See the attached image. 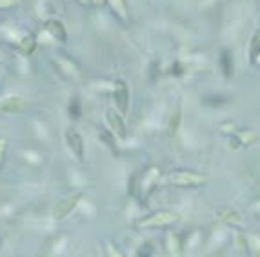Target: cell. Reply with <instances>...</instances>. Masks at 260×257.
Returning <instances> with one entry per match:
<instances>
[{
	"instance_id": "7a4b0ae2",
	"label": "cell",
	"mask_w": 260,
	"mask_h": 257,
	"mask_svg": "<svg viewBox=\"0 0 260 257\" xmlns=\"http://www.w3.org/2000/svg\"><path fill=\"white\" fill-rule=\"evenodd\" d=\"M168 181L171 184H178V186H198V184H204L206 182V177L200 175V173H195V171H173L170 173Z\"/></svg>"
},
{
	"instance_id": "9a60e30c",
	"label": "cell",
	"mask_w": 260,
	"mask_h": 257,
	"mask_svg": "<svg viewBox=\"0 0 260 257\" xmlns=\"http://www.w3.org/2000/svg\"><path fill=\"white\" fill-rule=\"evenodd\" d=\"M220 66H222L224 73L231 77V70H233V60H231V53L229 51H222L220 55Z\"/></svg>"
},
{
	"instance_id": "603a6c76",
	"label": "cell",
	"mask_w": 260,
	"mask_h": 257,
	"mask_svg": "<svg viewBox=\"0 0 260 257\" xmlns=\"http://www.w3.org/2000/svg\"><path fill=\"white\" fill-rule=\"evenodd\" d=\"M5 148H7V140H5L4 137H0V162H2V159H4Z\"/></svg>"
},
{
	"instance_id": "9c48e42d",
	"label": "cell",
	"mask_w": 260,
	"mask_h": 257,
	"mask_svg": "<svg viewBox=\"0 0 260 257\" xmlns=\"http://www.w3.org/2000/svg\"><path fill=\"white\" fill-rule=\"evenodd\" d=\"M217 217L218 219L226 221L229 225H244V217L237 212V210H231V208H222V210H217Z\"/></svg>"
},
{
	"instance_id": "7c38bea8",
	"label": "cell",
	"mask_w": 260,
	"mask_h": 257,
	"mask_svg": "<svg viewBox=\"0 0 260 257\" xmlns=\"http://www.w3.org/2000/svg\"><path fill=\"white\" fill-rule=\"evenodd\" d=\"M180 123H182V108L176 106V110L171 113L170 121H168V133L170 135H175L180 128Z\"/></svg>"
},
{
	"instance_id": "5bb4252c",
	"label": "cell",
	"mask_w": 260,
	"mask_h": 257,
	"mask_svg": "<svg viewBox=\"0 0 260 257\" xmlns=\"http://www.w3.org/2000/svg\"><path fill=\"white\" fill-rule=\"evenodd\" d=\"M260 55V29H257L255 33H253V37H251L250 40V57L251 60L255 62V59Z\"/></svg>"
},
{
	"instance_id": "2e32d148",
	"label": "cell",
	"mask_w": 260,
	"mask_h": 257,
	"mask_svg": "<svg viewBox=\"0 0 260 257\" xmlns=\"http://www.w3.org/2000/svg\"><path fill=\"white\" fill-rule=\"evenodd\" d=\"M168 248L173 257H180V248H178V239L175 234H168Z\"/></svg>"
},
{
	"instance_id": "52a82bcc",
	"label": "cell",
	"mask_w": 260,
	"mask_h": 257,
	"mask_svg": "<svg viewBox=\"0 0 260 257\" xmlns=\"http://www.w3.org/2000/svg\"><path fill=\"white\" fill-rule=\"evenodd\" d=\"M44 29H46V33H48L53 40H57V42H66V40H68V33H66L64 24L60 20H57V18H49V20H46Z\"/></svg>"
},
{
	"instance_id": "cb8c5ba5",
	"label": "cell",
	"mask_w": 260,
	"mask_h": 257,
	"mask_svg": "<svg viewBox=\"0 0 260 257\" xmlns=\"http://www.w3.org/2000/svg\"><path fill=\"white\" fill-rule=\"evenodd\" d=\"M71 115H75V117H79V115H80V112H79V101L71 104Z\"/></svg>"
},
{
	"instance_id": "d4e9b609",
	"label": "cell",
	"mask_w": 260,
	"mask_h": 257,
	"mask_svg": "<svg viewBox=\"0 0 260 257\" xmlns=\"http://www.w3.org/2000/svg\"><path fill=\"white\" fill-rule=\"evenodd\" d=\"M107 2H109V0H93V4H95L96 7H102V5L107 4Z\"/></svg>"
},
{
	"instance_id": "7402d4cb",
	"label": "cell",
	"mask_w": 260,
	"mask_h": 257,
	"mask_svg": "<svg viewBox=\"0 0 260 257\" xmlns=\"http://www.w3.org/2000/svg\"><path fill=\"white\" fill-rule=\"evenodd\" d=\"M107 254H109V257H122V254L118 252V250L113 247L111 243H107Z\"/></svg>"
},
{
	"instance_id": "ba28073f",
	"label": "cell",
	"mask_w": 260,
	"mask_h": 257,
	"mask_svg": "<svg viewBox=\"0 0 260 257\" xmlns=\"http://www.w3.org/2000/svg\"><path fill=\"white\" fill-rule=\"evenodd\" d=\"M26 108V101L22 97H4L0 99V113H18Z\"/></svg>"
},
{
	"instance_id": "8992f818",
	"label": "cell",
	"mask_w": 260,
	"mask_h": 257,
	"mask_svg": "<svg viewBox=\"0 0 260 257\" xmlns=\"http://www.w3.org/2000/svg\"><path fill=\"white\" fill-rule=\"evenodd\" d=\"M113 97H115V104H117L118 112L126 113L128 112V106H129V90H128V84L124 81H117L113 84Z\"/></svg>"
},
{
	"instance_id": "277c9868",
	"label": "cell",
	"mask_w": 260,
	"mask_h": 257,
	"mask_svg": "<svg viewBox=\"0 0 260 257\" xmlns=\"http://www.w3.org/2000/svg\"><path fill=\"white\" fill-rule=\"evenodd\" d=\"M66 144H68L71 153H73L79 161L84 159V139H82V135H80L79 129H75V128L66 129Z\"/></svg>"
},
{
	"instance_id": "ffe728a7",
	"label": "cell",
	"mask_w": 260,
	"mask_h": 257,
	"mask_svg": "<svg viewBox=\"0 0 260 257\" xmlns=\"http://www.w3.org/2000/svg\"><path fill=\"white\" fill-rule=\"evenodd\" d=\"M220 129H222V133H231V135L237 133V126L231 123H224L222 126H220Z\"/></svg>"
},
{
	"instance_id": "3957f363",
	"label": "cell",
	"mask_w": 260,
	"mask_h": 257,
	"mask_svg": "<svg viewBox=\"0 0 260 257\" xmlns=\"http://www.w3.org/2000/svg\"><path fill=\"white\" fill-rule=\"evenodd\" d=\"M176 219H178V215L173 214V212H157L151 217H146L144 221H140L138 226L140 228H160V226L173 225Z\"/></svg>"
},
{
	"instance_id": "5b68a950",
	"label": "cell",
	"mask_w": 260,
	"mask_h": 257,
	"mask_svg": "<svg viewBox=\"0 0 260 257\" xmlns=\"http://www.w3.org/2000/svg\"><path fill=\"white\" fill-rule=\"evenodd\" d=\"M106 121H107V126L113 129V133L117 135V137H120V139H124V137H126V131H128V128H126V123H124L122 113L118 112V110H115V108H109V110L106 112Z\"/></svg>"
},
{
	"instance_id": "4fadbf2b",
	"label": "cell",
	"mask_w": 260,
	"mask_h": 257,
	"mask_svg": "<svg viewBox=\"0 0 260 257\" xmlns=\"http://www.w3.org/2000/svg\"><path fill=\"white\" fill-rule=\"evenodd\" d=\"M57 62H59L60 70L64 71V73H68L69 77H73V79H79V77H80V71H79V68H77V64H75V62L64 59V57L57 59Z\"/></svg>"
},
{
	"instance_id": "6da1fadb",
	"label": "cell",
	"mask_w": 260,
	"mask_h": 257,
	"mask_svg": "<svg viewBox=\"0 0 260 257\" xmlns=\"http://www.w3.org/2000/svg\"><path fill=\"white\" fill-rule=\"evenodd\" d=\"M80 199H82V193L80 192L69 193V195H66L64 199H60L59 203L53 206V219H57V221L66 219V217L77 208V204L80 203Z\"/></svg>"
},
{
	"instance_id": "44dd1931",
	"label": "cell",
	"mask_w": 260,
	"mask_h": 257,
	"mask_svg": "<svg viewBox=\"0 0 260 257\" xmlns=\"http://www.w3.org/2000/svg\"><path fill=\"white\" fill-rule=\"evenodd\" d=\"M20 0H0V9H11V7H15Z\"/></svg>"
},
{
	"instance_id": "d6986e66",
	"label": "cell",
	"mask_w": 260,
	"mask_h": 257,
	"mask_svg": "<svg viewBox=\"0 0 260 257\" xmlns=\"http://www.w3.org/2000/svg\"><path fill=\"white\" fill-rule=\"evenodd\" d=\"M235 241H237V250H239L240 254H244L246 248H250V247H248V243H244L246 239L242 236H237V237H235Z\"/></svg>"
},
{
	"instance_id": "e0dca14e",
	"label": "cell",
	"mask_w": 260,
	"mask_h": 257,
	"mask_svg": "<svg viewBox=\"0 0 260 257\" xmlns=\"http://www.w3.org/2000/svg\"><path fill=\"white\" fill-rule=\"evenodd\" d=\"M237 140H240L242 144H251V142L259 140V135L253 131H240V133H237Z\"/></svg>"
},
{
	"instance_id": "30bf717a",
	"label": "cell",
	"mask_w": 260,
	"mask_h": 257,
	"mask_svg": "<svg viewBox=\"0 0 260 257\" xmlns=\"http://www.w3.org/2000/svg\"><path fill=\"white\" fill-rule=\"evenodd\" d=\"M16 49H18V53L24 55V57H29L37 51V38L33 37V35H26V37L18 40L16 44Z\"/></svg>"
},
{
	"instance_id": "ac0fdd59",
	"label": "cell",
	"mask_w": 260,
	"mask_h": 257,
	"mask_svg": "<svg viewBox=\"0 0 260 257\" xmlns=\"http://www.w3.org/2000/svg\"><path fill=\"white\" fill-rule=\"evenodd\" d=\"M248 247H250L251 250V256L260 257V241L257 237H250V239H248Z\"/></svg>"
},
{
	"instance_id": "8fae6325",
	"label": "cell",
	"mask_w": 260,
	"mask_h": 257,
	"mask_svg": "<svg viewBox=\"0 0 260 257\" xmlns=\"http://www.w3.org/2000/svg\"><path fill=\"white\" fill-rule=\"evenodd\" d=\"M107 4H109V7H111V11L115 13V16H117L118 20H122V22L129 20L128 7H126V2H124V0H109Z\"/></svg>"
},
{
	"instance_id": "484cf974",
	"label": "cell",
	"mask_w": 260,
	"mask_h": 257,
	"mask_svg": "<svg viewBox=\"0 0 260 257\" xmlns=\"http://www.w3.org/2000/svg\"><path fill=\"white\" fill-rule=\"evenodd\" d=\"M77 2H79V4H82V5H87V4H89V0H77Z\"/></svg>"
}]
</instances>
